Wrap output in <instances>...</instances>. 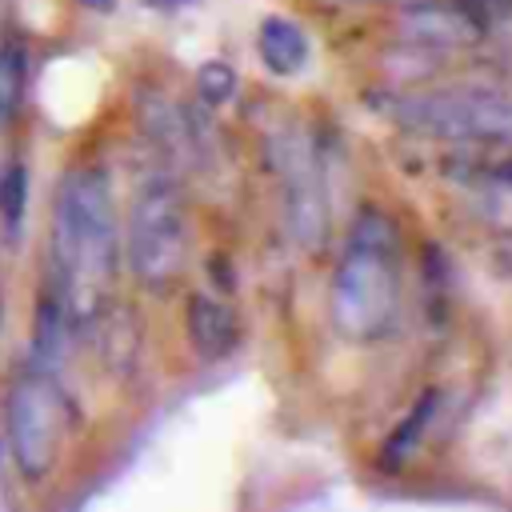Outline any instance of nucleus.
I'll return each mask as SVG.
<instances>
[{"mask_svg": "<svg viewBox=\"0 0 512 512\" xmlns=\"http://www.w3.org/2000/svg\"><path fill=\"white\" fill-rule=\"evenodd\" d=\"M48 284L64 296L72 324L88 328L108 304L120 272V216L104 168H72L52 200Z\"/></svg>", "mask_w": 512, "mask_h": 512, "instance_id": "obj_1", "label": "nucleus"}, {"mask_svg": "<svg viewBox=\"0 0 512 512\" xmlns=\"http://www.w3.org/2000/svg\"><path fill=\"white\" fill-rule=\"evenodd\" d=\"M332 320L352 340H380L400 316V236L380 208L352 216L328 292Z\"/></svg>", "mask_w": 512, "mask_h": 512, "instance_id": "obj_2", "label": "nucleus"}, {"mask_svg": "<svg viewBox=\"0 0 512 512\" xmlns=\"http://www.w3.org/2000/svg\"><path fill=\"white\" fill-rule=\"evenodd\" d=\"M188 204L180 184L168 172L148 176L128 208V224H124V260L132 268V276L152 288L164 292L188 264Z\"/></svg>", "mask_w": 512, "mask_h": 512, "instance_id": "obj_3", "label": "nucleus"}, {"mask_svg": "<svg viewBox=\"0 0 512 512\" xmlns=\"http://www.w3.org/2000/svg\"><path fill=\"white\" fill-rule=\"evenodd\" d=\"M68 416H72V408L48 372L20 376L8 388V404H4L8 452H12L16 472L28 484H44L52 476V468L60 460L64 432H68Z\"/></svg>", "mask_w": 512, "mask_h": 512, "instance_id": "obj_4", "label": "nucleus"}, {"mask_svg": "<svg viewBox=\"0 0 512 512\" xmlns=\"http://www.w3.org/2000/svg\"><path fill=\"white\" fill-rule=\"evenodd\" d=\"M392 112L412 132L448 136V140L512 144V100L500 92H484V88L412 92Z\"/></svg>", "mask_w": 512, "mask_h": 512, "instance_id": "obj_5", "label": "nucleus"}, {"mask_svg": "<svg viewBox=\"0 0 512 512\" xmlns=\"http://www.w3.org/2000/svg\"><path fill=\"white\" fill-rule=\"evenodd\" d=\"M268 160L280 184L284 232L300 248H320L328 236V188L320 172V152L304 132H276L268 140Z\"/></svg>", "mask_w": 512, "mask_h": 512, "instance_id": "obj_6", "label": "nucleus"}, {"mask_svg": "<svg viewBox=\"0 0 512 512\" xmlns=\"http://www.w3.org/2000/svg\"><path fill=\"white\" fill-rule=\"evenodd\" d=\"M400 32L420 48L452 52V48H464L480 36V16L468 4L420 0V4H408L400 12Z\"/></svg>", "mask_w": 512, "mask_h": 512, "instance_id": "obj_7", "label": "nucleus"}, {"mask_svg": "<svg viewBox=\"0 0 512 512\" xmlns=\"http://www.w3.org/2000/svg\"><path fill=\"white\" fill-rule=\"evenodd\" d=\"M184 328H188L192 352L200 360H224L236 348V340H240V320H236L232 304L220 300V296H208V292H196L188 300Z\"/></svg>", "mask_w": 512, "mask_h": 512, "instance_id": "obj_8", "label": "nucleus"}, {"mask_svg": "<svg viewBox=\"0 0 512 512\" xmlns=\"http://www.w3.org/2000/svg\"><path fill=\"white\" fill-rule=\"evenodd\" d=\"M72 312H68V304H64V296L52 288V284H44V292H40V304H36V324H32V360L44 368V372H52L64 356H68V336H72Z\"/></svg>", "mask_w": 512, "mask_h": 512, "instance_id": "obj_9", "label": "nucleus"}, {"mask_svg": "<svg viewBox=\"0 0 512 512\" xmlns=\"http://www.w3.org/2000/svg\"><path fill=\"white\" fill-rule=\"evenodd\" d=\"M256 52L264 60L268 72L276 76H296L304 64H308V36L296 20L288 16H264L260 28H256Z\"/></svg>", "mask_w": 512, "mask_h": 512, "instance_id": "obj_10", "label": "nucleus"}, {"mask_svg": "<svg viewBox=\"0 0 512 512\" xmlns=\"http://www.w3.org/2000/svg\"><path fill=\"white\" fill-rule=\"evenodd\" d=\"M436 412H440V392H436V388H428V392H420V396L412 400V408L404 412V420L392 428V436H388L384 448H380V464H384L388 472L404 468V460L416 456V448L424 444V436H428Z\"/></svg>", "mask_w": 512, "mask_h": 512, "instance_id": "obj_11", "label": "nucleus"}, {"mask_svg": "<svg viewBox=\"0 0 512 512\" xmlns=\"http://www.w3.org/2000/svg\"><path fill=\"white\" fill-rule=\"evenodd\" d=\"M24 208H28V172L24 164H8L0 172V240L16 244L24 228Z\"/></svg>", "mask_w": 512, "mask_h": 512, "instance_id": "obj_12", "label": "nucleus"}, {"mask_svg": "<svg viewBox=\"0 0 512 512\" xmlns=\"http://www.w3.org/2000/svg\"><path fill=\"white\" fill-rule=\"evenodd\" d=\"M236 68L228 64V60H204L200 64V72H196V92H200V100L208 104V108H220V104H228L232 96H236Z\"/></svg>", "mask_w": 512, "mask_h": 512, "instance_id": "obj_13", "label": "nucleus"}, {"mask_svg": "<svg viewBox=\"0 0 512 512\" xmlns=\"http://www.w3.org/2000/svg\"><path fill=\"white\" fill-rule=\"evenodd\" d=\"M20 88H24V52L16 44H4L0 48V120L16 108Z\"/></svg>", "mask_w": 512, "mask_h": 512, "instance_id": "obj_14", "label": "nucleus"}, {"mask_svg": "<svg viewBox=\"0 0 512 512\" xmlns=\"http://www.w3.org/2000/svg\"><path fill=\"white\" fill-rule=\"evenodd\" d=\"M84 8H92V12H112L116 8V0H80Z\"/></svg>", "mask_w": 512, "mask_h": 512, "instance_id": "obj_15", "label": "nucleus"}, {"mask_svg": "<svg viewBox=\"0 0 512 512\" xmlns=\"http://www.w3.org/2000/svg\"><path fill=\"white\" fill-rule=\"evenodd\" d=\"M144 4H152V8H180V4H192V0H144Z\"/></svg>", "mask_w": 512, "mask_h": 512, "instance_id": "obj_16", "label": "nucleus"}, {"mask_svg": "<svg viewBox=\"0 0 512 512\" xmlns=\"http://www.w3.org/2000/svg\"><path fill=\"white\" fill-rule=\"evenodd\" d=\"M496 176H500V184H508V188H512V160H504V164H500V172H496Z\"/></svg>", "mask_w": 512, "mask_h": 512, "instance_id": "obj_17", "label": "nucleus"}]
</instances>
